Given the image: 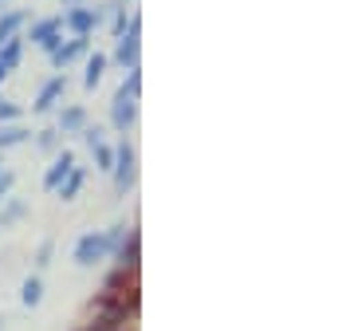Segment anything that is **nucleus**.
Returning a JSON list of instances; mask_svg holds the SVG:
<instances>
[{
	"mask_svg": "<svg viewBox=\"0 0 354 331\" xmlns=\"http://www.w3.org/2000/svg\"><path fill=\"white\" fill-rule=\"evenodd\" d=\"M122 233H127V225H114V229L106 233H87V237H79L75 241V265L79 268H95L102 265L106 256H114V249H118V241H122Z\"/></svg>",
	"mask_w": 354,
	"mask_h": 331,
	"instance_id": "f257e3e1",
	"label": "nucleus"
},
{
	"mask_svg": "<svg viewBox=\"0 0 354 331\" xmlns=\"http://www.w3.org/2000/svg\"><path fill=\"white\" fill-rule=\"evenodd\" d=\"M111 174H114V190H118V193H130V190H134V181H138V150H134V142L122 138L118 146H114Z\"/></svg>",
	"mask_w": 354,
	"mask_h": 331,
	"instance_id": "f03ea898",
	"label": "nucleus"
},
{
	"mask_svg": "<svg viewBox=\"0 0 354 331\" xmlns=\"http://www.w3.org/2000/svg\"><path fill=\"white\" fill-rule=\"evenodd\" d=\"M102 20H106V8H83V4H75L71 12L59 16L64 32H71V36H91V32H95Z\"/></svg>",
	"mask_w": 354,
	"mask_h": 331,
	"instance_id": "7ed1b4c3",
	"label": "nucleus"
},
{
	"mask_svg": "<svg viewBox=\"0 0 354 331\" xmlns=\"http://www.w3.org/2000/svg\"><path fill=\"white\" fill-rule=\"evenodd\" d=\"M138 32H142V16L130 12V24H127V32L118 36V48H114V64L122 67V71L138 67Z\"/></svg>",
	"mask_w": 354,
	"mask_h": 331,
	"instance_id": "20e7f679",
	"label": "nucleus"
},
{
	"mask_svg": "<svg viewBox=\"0 0 354 331\" xmlns=\"http://www.w3.org/2000/svg\"><path fill=\"white\" fill-rule=\"evenodd\" d=\"M114 256H118V268L138 272V265H142V233H138V225H127V233H122V241H118Z\"/></svg>",
	"mask_w": 354,
	"mask_h": 331,
	"instance_id": "39448f33",
	"label": "nucleus"
},
{
	"mask_svg": "<svg viewBox=\"0 0 354 331\" xmlns=\"http://www.w3.org/2000/svg\"><path fill=\"white\" fill-rule=\"evenodd\" d=\"M91 51V36H71L67 44H59V48H51V67H71L75 60H83Z\"/></svg>",
	"mask_w": 354,
	"mask_h": 331,
	"instance_id": "423d86ee",
	"label": "nucleus"
},
{
	"mask_svg": "<svg viewBox=\"0 0 354 331\" xmlns=\"http://www.w3.org/2000/svg\"><path fill=\"white\" fill-rule=\"evenodd\" d=\"M28 39H32V44H39L44 51L59 48V44H64V24H59V16H55V20H36V24H32V32H28Z\"/></svg>",
	"mask_w": 354,
	"mask_h": 331,
	"instance_id": "0eeeda50",
	"label": "nucleus"
},
{
	"mask_svg": "<svg viewBox=\"0 0 354 331\" xmlns=\"http://www.w3.org/2000/svg\"><path fill=\"white\" fill-rule=\"evenodd\" d=\"M64 95H67V75H55V79H48V83L39 87L36 102H32V111H36V115H48V111H51V107H55L59 99H64Z\"/></svg>",
	"mask_w": 354,
	"mask_h": 331,
	"instance_id": "6e6552de",
	"label": "nucleus"
},
{
	"mask_svg": "<svg viewBox=\"0 0 354 331\" xmlns=\"http://www.w3.org/2000/svg\"><path fill=\"white\" fill-rule=\"evenodd\" d=\"M111 123H114V130H118V134H127V130L138 123V99H122V95H114Z\"/></svg>",
	"mask_w": 354,
	"mask_h": 331,
	"instance_id": "1a4fd4ad",
	"label": "nucleus"
},
{
	"mask_svg": "<svg viewBox=\"0 0 354 331\" xmlns=\"http://www.w3.org/2000/svg\"><path fill=\"white\" fill-rule=\"evenodd\" d=\"M71 170H75V154H71V150L55 154V162H51L48 174H44V190H55V186H59V181H64Z\"/></svg>",
	"mask_w": 354,
	"mask_h": 331,
	"instance_id": "9d476101",
	"label": "nucleus"
},
{
	"mask_svg": "<svg viewBox=\"0 0 354 331\" xmlns=\"http://www.w3.org/2000/svg\"><path fill=\"white\" fill-rule=\"evenodd\" d=\"M87 127V107H64L59 111V134H79Z\"/></svg>",
	"mask_w": 354,
	"mask_h": 331,
	"instance_id": "9b49d317",
	"label": "nucleus"
},
{
	"mask_svg": "<svg viewBox=\"0 0 354 331\" xmlns=\"http://www.w3.org/2000/svg\"><path fill=\"white\" fill-rule=\"evenodd\" d=\"M20 55H24V39H20V36H12V39H4V44H0V67H4L8 75L20 67Z\"/></svg>",
	"mask_w": 354,
	"mask_h": 331,
	"instance_id": "f8f14e48",
	"label": "nucleus"
},
{
	"mask_svg": "<svg viewBox=\"0 0 354 331\" xmlns=\"http://www.w3.org/2000/svg\"><path fill=\"white\" fill-rule=\"evenodd\" d=\"M83 181H87V170H83V166H75V170H71V174L59 181V186H55V193H59L64 202H75L79 190H83Z\"/></svg>",
	"mask_w": 354,
	"mask_h": 331,
	"instance_id": "ddd939ff",
	"label": "nucleus"
},
{
	"mask_svg": "<svg viewBox=\"0 0 354 331\" xmlns=\"http://www.w3.org/2000/svg\"><path fill=\"white\" fill-rule=\"evenodd\" d=\"M24 213H28L24 197H4V202H0V229H12Z\"/></svg>",
	"mask_w": 354,
	"mask_h": 331,
	"instance_id": "4468645a",
	"label": "nucleus"
},
{
	"mask_svg": "<svg viewBox=\"0 0 354 331\" xmlns=\"http://www.w3.org/2000/svg\"><path fill=\"white\" fill-rule=\"evenodd\" d=\"M32 138L20 123H0V154L8 150V146H24V142Z\"/></svg>",
	"mask_w": 354,
	"mask_h": 331,
	"instance_id": "2eb2a0df",
	"label": "nucleus"
},
{
	"mask_svg": "<svg viewBox=\"0 0 354 331\" xmlns=\"http://www.w3.org/2000/svg\"><path fill=\"white\" fill-rule=\"evenodd\" d=\"M24 20H28V12H20V8H8V12H0V44L4 39H12L20 28H24Z\"/></svg>",
	"mask_w": 354,
	"mask_h": 331,
	"instance_id": "dca6fc26",
	"label": "nucleus"
},
{
	"mask_svg": "<svg viewBox=\"0 0 354 331\" xmlns=\"http://www.w3.org/2000/svg\"><path fill=\"white\" fill-rule=\"evenodd\" d=\"M102 71H106V55L102 51H95V55H87V75H83V87L95 91L102 83Z\"/></svg>",
	"mask_w": 354,
	"mask_h": 331,
	"instance_id": "f3484780",
	"label": "nucleus"
},
{
	"mask_svg": "<svg viewBox=\"0 0 354 331\" xmlns=\"http://www.w3.org/2000/svg\"><path fill=\"white\" fill-rule=\"evenodd\" d=\"M20 300H24V307H36L39 300H44V280H39V276H28V280L20 284Z\"/></svg>",
	"mask_w": 354,
	"mask_h": 331,
	"instance_id": "a211bd4d",
	"label": "nucleus"
},
{
	"mask_svg": "<svg viewBox=\"0 0 354 331\" xmlns=\"http://www.w3.org/2000/svg\"><path fill=\"white\" fill-rule=\"evenodd\" d=\"M118 95H122V99H138V95H142V71H138V67H130V71H127V83L118 87Z\"/></svg>",
	"mask_w": 354,
	"mask_h": 331,
	"instance_id": "6ab92c4d",
	"label": "nucleus"
},
{
	"mask_svg": "<svg viewBox=\"0 0 354 331\" xmlns=\"http://www.w3.org/2000/svg\"><path fill=\"white\" fill-rule=\"evenodd\" d=\"M91 154H95V162H99V170H111V166H114V146H106V142H99V146H91Z\"/></svg>",
	"mask_w": 354,
	"mask_h": 331,
	"instance_id": "aec40b11",
	"label": "nucleus"
},
{
	"mask_svg": "<svg viewBox=\"0 0 354 331\" xmlns=\"http://www.w3.org/2000/svg\"><path fill=\"white\" fill-rule=\"evenodd\" d=\"M36 146H39V150H55V146H59V130H39Z\"/></svg>",
	"mask_w": 354,
	"mask_h": 331,
	"instance_id": "412c9836",
	"label": "nucleus"
},
{
	"mask_svg": "<svg viewBox=\"0 0 354 331\" xmlns=\"http://www.w3.org/2000/svg\"><path fill=\"white\" fill-rule=\"evenodd\" d=\"M20 118V107L12 99H0V123H16Z\"/></svg>",
	"mask_w": 354,
	"mask_h": 331,
	"instance_id": "4be33fe9",
	"label": "nucleus"
},
{
	"mask_svg": "<svg viewBox=\"0 0 354 331\" xmlns=\"http://www.w3.org/2000/svg\"><path fill=\"white\" fill-rule=\"evenodd\" d=\"M79 138L87 142V146H99V142H106V138H102V127H91V123L79 130Z\"/></svg>",
	"mask_w": 354,
	"mask_h": 331,
	"instance_id": "5701e85b",
	"label": "nucleus"
},
{
	"mask_svg": "<svg viewBox=\"0 0 354 331\" xmlns=\"http://www.w3.org/2000/svg\"><path fill=\"white\" fill-rule=\"evenodd\" d=\"M51 253H55V241H44L36 253V268H48L51 265Z\"/></svg>",
	"mask_w": 354,
	"mask_h": 331,
	"instance_id": "b1692460",
	"label": "nucleus"
},
{
	"mask_svg": "<svg viewBox=\"0 0 354 331\" xmlns=\"http://www.w3.org/2000/svg\"><path fill=\"white\" fill-rule=\"evenodd\" d=\"M12 170H0V202H4V197H8V193H12Z\"/></svg>",
	"mask_w": 354,
	"mask_h": 331,
	"instance_id": "393cba45",
	"label": "nucleus"
},
{
	"mask_svg": "<svg viewBox=\"0 0 354 331\" xmlns=\"http://www.w3.org/2000/svg\"><path fill=\"white\" fill-rule=\"evenodd\" d=\"M4 79H8V71H4V67H0V83H4Z\"/></svg>",
	"mask_w": 354,
	"mask_h": 331,
	"instance_id": "a878e982",
	"label": "nucleus"
},
{
	"mask_svg": "<svg viewBox=\"0 0 354 331\" xmlns=\"http://www.w3.org/2000/svg\"><path fill=\"white\" fill-rule=\"evenodd\" d=\"M0 328H4V316H0Z\"/></svg>",
	"mask_w": 354,
	"mask_h": 331,
	"instance_id": "bb28decb",
	"label": "nucleus"
},
{
	"mask_svg": "<svg viewBox=\"0 0 354 331\" xmlns=\"http://www.w3.org/2000/svg\"><path fill=\"white\" fill-rule=\"evenodd\" d=\"M0 4H8V0H0Z\"/></svg>",
	"mask_w": 354,
	"mask_h": 331,
	"instance_id": "cd10ccee",
	"label": "nucleus"
},
{
	"mask_svg": "<svg viewBox=\"0 0 354 331\" xmlns=\"http://www.w3.org/2000/svg\"><path fill=\"white\" fill-rule=\"evenodd\" d=\"M0 166H4V158H0Z\"/></svg>",
	"mask_w": 354,
	"mask_h": 331,
	"instance_id": "c85d7f7f",
	"label": "nucleus"
},
{
	"mask_svg": "<svg viewBox=\"0 0 354 331\" xmlns=\"http://www.w3.org/2000/svg\"><path fill=\"white\" fill-rule=\"evenodd\" d=\"M71 4H75V0H71Z\"/></svg>",
	"mask_w": 354,
	"mask_h": 331,
	"instance_id": "c756f323",
	"label": "nucleus"
}]
</instances>
